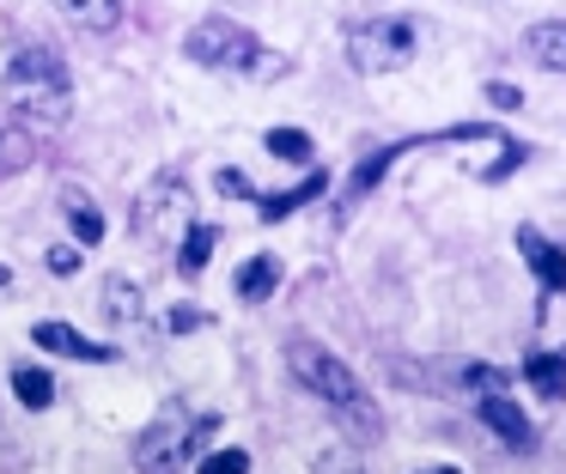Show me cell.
I'll use <instances>...</instances> for the list:
<instances>
[{"label":"cell","instance_id":"cell-16","mask_svg":"<svg viewBox=\"0 0 566 474\" xmlns=\"http://www.w3.org/2000/svg\"><path fill=\"white\" fill-rule=\"evenodd\" d=\"M524 377L542 389V396L560 401V396H566V352H530V359H524Z\"/></svg>","mask_w":566,"mask_h":474},{"label":"cell","instance_id":"cell-24","mask_svg":"<svg viewBox=\"0 0 566 474\" xmlns=\"http://www.w3.org/2000/svg\"><path fill=\"white\" fill-rule=\"evenodd\" d=\"M220 194H232V201H256V189H250V177H244V170H232V165L220 170Z\"/></svg>","mask_w":566,"mask_h":474},{"label":"cell","instance_id":"cell-9","mask_svg":"<svg viewBox=\"0 0 566 474\" xmlns=\"http://www.w3.org/2000/svg\"><path fill=\"white\" fill-rule=\"evenodd\" d=\"M31 340H38L43 352H62V359H111L104 340H86L80 328H67V323H38V328H31Z\"/></svg>","mask_w":566,"mask_h":474},{"label":"cell","instance_id":"cell-14","mask_svg":"<svg viewBox=\"0 0 566 474\" xmlns=\"http://www.w3.org/2000/svg\"><path fill=\"white\" fill-rule=\"evenodd\" d=\"M55 12L67 24H80V31H111L123 19V0H55Z\"/></svg>","mask_w":566,"mask_h":474},{"label":"cell","instance_id":"cell-26","mask_svg":"<svg viewBox=\"0 0 566 474\" xmlns=\"http://www.w3.org/2000/svg\"><path fill=\"white\" fill-rule=\"evenodd\" d=\"M201 323H208V316H201L196 304H177L171 310V335H189V328H201Z\"/></svg>","mask_w":566,"mask_h":474},{"label":"cell","instance_id":"cell-20","mask_svg":"<svg viewBox=\"0 0 566 474\" xmlns=\"http://www.w3.org/2000/svg\"><path fill=\"white\" fill-rule=\"evenodd\" d=\"M104 310H111L116 323H135V316L147 310V304H140V292L128 286L123 274H111V280H104Z\"/></svg>","mask_w":566,"mask_h":474},{"label":"cell","instance_id":"cell-27","mask_svg":"<svg viewBox=\"0 0 566 474\" xmlns=\"http://www.w3.org/2000/svg\"><path fill=\"white\" fill-rule=\"evenodd\" d=\"M488 97H493V109H517V104H524V92H517V85H505V80H493Z\"/></svg>","mask_w":566,"mask_h":474},{"label":"cell","instance_id":"cell-15","mask_svg":"<svg viewBox=\"0 0 566 474\" xmlns=\"http://www.w3.org/2000/svg\"><path fill=\"white\" fill-rule=\"evenodd\" d=\"M213 243H220V231H213V225H189L184 238H177V274H184V280H196L201 267H208Z\"/></svg>","mask_w":566,"mask_h":474},{"label":"cell","instance_id":"cell-23","mask_svg":"<svg viewBox=\"0 0 566 474\" xmlns=\"http://www.w3.org/2000/svg\"><path fill=\"white\" fill-rule=\"evenodd\" d=\"M524 158H530V146L505 140V152H500V158H493V165H488V182H505V177H512L517 165H524Z\"/></svg>","mask_w":566,"mask_h":474},{"label":"cell","instance_id":"cell-6","mask_svg":"<svg viewBox=\"0 0 566 474\" xmlns=\"http://www.w3.org/2000/svg\"><path fill=\"white\" fill-rule=\"evenodd\" d=\"M184 450H189V413L171 401V408H165L147 432H140L135 468L140 474H177V468H184Z\"/></svg>","mask_w":566,"mask_h":474},{"label":"cell","instance_id":"cell-13","mask_svg":"<svg viewBox=\"0 0 566 474\" xmlns=\"http://www.w3.org/2000/svg\"><path fill=\"white\" fill-rule=\"evenodd\" d=\"M524 49H530V55L542 61V67L566 73V19H542V24H530Z\"/></svg>","mask_w":566,"mask_h":474},{"label":"cell","instance_id":"cell-29","mask_svg":"<svg viewBox=\"0 0 566 474\" xmlns=\"http://www.w3.org/2000/svg\"><path fill=\"white\" fill-rule=\"evenodd\" d=\"M7 280H13V274H7V267H0V286H7Z\"/></svg>","mask_w":566,"mask_h":474},{"label":"cell","instance_id":"cell-22","mask_svg":"<svg viewBox=\"0 0 566 474\" xmlns=\"http://www.w3.org/2000/svg\"><path fill=\"white\" fill-rule=\"evenodd\" d=\"M196 474H250V456L244 450H213V456H201Z\"/></svg>","mask_w":566,"mask_h":474},{"label":"cell","instance_id":"cell-28","mask_svg":"<svg viewBox=\"0 0 566 474\" xmlns=\"http://www.w3.org/2000/svg\"><path fill=\"white\" fill-rule=\"evenodd\" d=\"M50 267H55V274H74V267H80V250H55Z\"/></svg>","mask_w":566,"mask_h":474},{"label":"cell","instance_id":"cell-5","mask_svg":"<svg viewBox=\"0 0 566 474\" xmlns=\"http://www.w3.org/2000/svg\"><path fill=\"white\" fill-rule=\"evenodd\" d=\"M128 225H135V238L147 243H177L196 219H189V177L184 170H159V177L140 189L135 213H128Z\"/></svg>","mask_w":566,"mask_h":474},{"label":"cell","instance_id":"cell-7","mask_svg":"<svg viewBox=\"0 0 566 474\" xmlns=\"http://www.w3.org/2000/svg\"><path fill=\"white\" fill-rule=\"evenodd\" d=\"M475 408H481V425H488L493 438H505V450H530V444H536V432H530V413L517 408L505 389H481Z\"/></svg>","mask_w":566,"mask_h":474},{"label":"cell","instance_id":"cell-10","mask_svg":"<svg viewBox=\"0 0 566 474\" xmlns=\"http://www.w3.org/2000/svg\"><path fill=\"white\" fill-rule=\"evenodd\" d=\"M402 152H408V140H396V146H371V152L354 165V177H347V201H366V194L378 189V177H384V170H390Z\"/></svg>","mask_w":566,"mask_h":474},{"label":"cell","instance_id":"cell-25","mask_svg":"<svg viewBox=\"0 0 566 474\" xmlns=\"http://www.w3.org/2000/svg\"><path fill=\"white\" fill-rule=\"evenodd\" d=\"M311 474H366V468H359L347 450H329V456H317V468H311Z\"/></svg>","mask_w":566,"mask_h":474},{"label":"cell","instance_id":"cell-12","mask_svg":"<svg viewBox=\"0 0 566 474\" xmlns=\"http://www.w3.org/2000/svg\"><path fill=\"white\" fill-rule=\"evenodd\" d=\"M274 286H281V262H274V255H250V262L238 267V280H232V292L244 304H262Z\"/></svg>","mask_w":566,"mask_h":474},{"label":"cell","instance_id":"cell-11","mask_svg":"<svg viewBox=\"0 0 566 474\" xmlns=\"http://www.w3.org/2000/svg\"><path fill=\"white\" fill-rule=\"evenodd\" d=\"M323 189H329V177H323V170H311V177L298 182V189L262 194V201H256V213H262V219H269V225H274V219H286V213H298V207H311V201H317Z\"/></svg>","mask_w":566,"mask_h":474},{"label":"cell","instance_id":"cell-1","mask_svg":"<svg viewBox=\"0 0 566 474\" xmlns=\"http://www.w3.org/2000/svg\"><path fill=\"white\" fill-rule=\"evenodd\" d=\"M286 371H293L298 383L323 401V408H335V420L347 425V438H354V444H378V438H384V408L366 396V389H359V377L347 371V365L335 359L323 340H311V335L286 340Z\"/></svg>","mask_w":566,"mask_h":474},{"label":"cell","instance_id":"cell-19","mask_svg":"<svg viewBox=\"0 0 566 474\" xmlns=\"http://www.w3.org/2000/svg\"><path fill=\"white\" fill-rule=\"evenodd\" d=\"M62 207H67V225H74L80 243H104V213H98V207H86L74 189L62 194Z\"/></svg>","mask_w":566,"mask_h":474},{"label":"cell","instance_id":"cell-4","mask_svg":"<svg viewBox=\"0 0 566 474\" xmlns=\"http://www.w3.org/2000/svg\"><path fill=\"white\" fill-rule=\"evenodd\" d=\"M420 49V31L408 19H366V24H347V61L354 73H402Z\"/></svg>","mask_w":566,"mask_h":474},{"label":"cell","instance_id":"cell-8","mask_svg":"<svg viewBox=\"0 0 566 474\" xmlns=\"http://www.w3.org/2000/svg\"><path fill=\"white\" fill-rule=\"evenodd\" d=\"M517 250H524V262H530V274L542 280V292H566V250L560 243H548L542 231H517Z\"/></svg>","mask_w":566,"mask_h":474},{"label":"cell","instance_id":"cell-17","mask_svg":"<svg viewBox=\"0 0 566 474\" xmlns=\"http://www.w3.org/2000/svg\"><path fill=\"white\" fill-rule=\"evenodd\" d=\"M31 158H38V146H31L25 128H0V182L31 170Z\"/></svg>","mask_w":566,"mask_h":474},{"label":"cell","instance_id":"cell-3","mask_svg":"<svg viewBox=\"0 0 566 474\" xmlns=\"http://www.w3.org/2000/svg\"><path fill=\"white\" fill-rule=\"evenodd\" d=\"M184 49H189L196 67H213V73H250V80H281L286 73V55H274L250 24L220 19V12L201 19V24H189Z\"/></svg>","mask_w":566,"mask_h":474},{"label":"cell","instance_id":"cell-21","mask_svg":"<svg viewBox=\"0 0 566 474\" xmlns=\"http://www.w3.org/2000/svg\"><path fill=\"white\" fill-rule=\"evenodd\" d=\"M269 152L286 165H311V134L305 128H269Z\"/></svg>","mask_w":566,"mask_h":474},{"label":"cell","instance_id":"cell-2","mask_svg":"<svg viewBox=\"0 0 566 474\" xmlns=\"http://www.w3.org/2000/svg\"><path fill=\"white\" fill-rule=\"evenodd\" d=\"M0 97H7V109H13V122L25 134H50L74 116V85H67V67L50 43H25L7 61Z\"/></svg>","mask_w":566,"mask_h":474},{"label":"cell","instance_id":"cell-30","mask_svg":"<svg viewBox=\"0 0 566 474\" xmlns=\"http://www.w3.org/2000/svg\"><path fill=\"white\" fill-rule=\"evenodd\" d=\"M432 474H457V468H432Z\"/></svg>","mask_w":566,"mask_h":474},{"label":"cell","instance_id":"cell-18","mask_svg":"<svg viewBox=\"0 0 566 474\" xmlns=\"http://www.w3.org/2000/svg\"><path fill=\"white\" fill-rule=\"evenodd\" d=\"M13 389H19V401H25V408H50V401H55V377L38 371V365H19Z\"/></svg>","mask_w":566,"mask_h":474}]
</instances>
